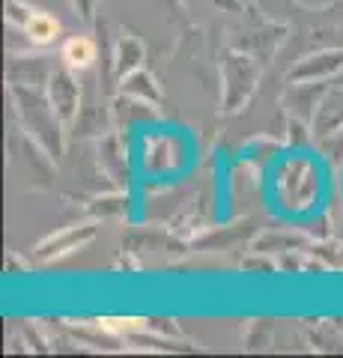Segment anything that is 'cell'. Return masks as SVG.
<instances>
[{"label":"cell","instance_id":"7a4b0ae2","mask_svg":"<svg viewBox=\"0 0 343 358\" xmlns=\"http://www.w3.org/2000/svg\"><path fill=\"white\" fill-rule=\"evenodd\" d=\"M24 30H27L36 42H51V39L60 33V24H57V21H54L51 15H45V13H30V15L24 18Z\"/></svg>","mask_w":343,"mask_h":358},{"label":"cell","instance_id":"6da1fadb","mask_svg":"<svg viewBox=\"0 0 343 358\" xmlns=\"http://www.w3.org/2000/svg\"><path fill=\"white\" fill-rule=\"evenodd\" d=\"M63 60L72 66V69H84V66H90L96 60V45L84 36H75L63 45Z\"/></svg>","mask_w":343,"mask_h":358},{"label":"cell","instance_id":"3957f363","mask_svg":"<svg viewBox=\"0 0 343 358\" xmlns=\"http://www.w3.org/2000/svg\"><path fill=\"white\" fill-rule=\"evenodd\" d=\"M98 326H102L105 331H135L143 326V320L138 317H105V320H98Z\"/></svg>","mask_w":343,"mask_h":358}]
</instances>
